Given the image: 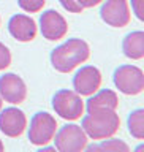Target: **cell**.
<instances>
[{
	"mask_svg": "<svg viewBox=\"0 0 144 152\" xmlns=\"http://www.w3.org/2000/svg\"><path fill=\"white\" fill-rule=\"evenodd\" d=\"M90 57V48L81 38H70L51 52V64L60 73H70Z\"/></svg>",
	"mask_w": 144,
	"mask_h": 152,
	"instance_id": "obj_1",
	"label": "cell"
},
{
	"mask_svg": "<svg viewBox=\"0 0 144 152\" xmlns=\"http://www.w3.org/2000/svg\"><path fill=\"white\" fill-rule=\"evenodd\" d=\"M87 138L92 140H106L114 136L121 127V117L116 111H100L90 113L86 116L81 124Z\"/></svg>",
	"mask_w": 144,
	"mask_h": 152,
	"instance_id": "obj_2",
	"label": "cell"
},
{
	"mask_svg": "<svg viewBox=\"0 0 144 152\" xmlns=\"http://www.w3.org/2000/svg\"><path fill=\"white\" fill-rule=\"evenodd\" d=\"M52 108L65 121H78L84 113V102L78 92L62 89L52 97Z\"/></svg>",
	"mask_w": 144,
	"mask_h": 152,
	"instance_id": "obj_3",
	"label": "cell"
},
{
	"mask_svg": "<svg viewBox=\"0 0 144 152\" xmlns=\"http://www.w3.org/2000/svg\"><path fill=\"white\" fill-rule=\"evenodd\" d=\"M54 147L59 152H83L87 146V135L81 125L67 124L56 132L54 135Z\"/></svg>",
	"mask_w": 144,
	"mask_h": 152,
	"instance_id": "obj_4",
	"label": "cell"
},
{
	"mask_svg": "<svg viewBox=\"0 0 144 152\" xmlns=\"http://www.w3.org/2000/svg\"><path fill=\"white\" fill-rule=\"evenodd\" d=\"M57 132V121L49 113H37L30 121L29 141L33 146H46L52 141Z\"/></svg>",
	"mask_w": 144,
	"mask_h": 152,
	"instance_id": "obj_5",
	"label": "cell"
},
{
	"mask_svg": "<svg viewBox=\"0 0 144 152\" xmlns=\"http://www.w3.org/2000/svg\"><path fill=\"white\" fill-rule=\"evenodd\" d=\"M114 84L125 95H140L144 90V73L136 65H121L114 71Z\"/></svg>",
	"mask_w": 144,
	"mask_h": 152,
	"instance_id": "obj_6",
	"label": "cell"
},
{
	"mask_svg": "<svg viewBox=\"0 0 144 152\" xmlns=\"http://www.w3.org/2000/svg\"><path fill=\"white\" fill-rule=\"evenodd\" d=\"M100 16L108 26L117 28L128 26L132 19L127 0H105L103 7L100 10Z\"/></svg>",
	"mask_w": 144,
	"mask_h": 152,
	"instance_id": "obj_7",
	"label": "cell"
},
{
	"mask_svg": "<svg viewBox=\"0 0 144 152\" xmlns=\"http://www.w3.org/2000/svg\"><path fill=\"white\" fill-rule=\"evenodd\" d=\"M0 97L11 104H21L27 98V86L24 79L14 73L0 76Z\"/></svg>",
	"mask_w": 144,
	"mask_h": 152,
	"instance_id": "obj_8",
	"label": "cell"
},
{
	"mask_svg": "<svg viewBox=\"0 0 144 152\" xmlns=\"http://www.w3.org/2000/svg\"><path fill=\"white\" fill-rule=\"evenodd\" d=\"M102 86V73L97 66L86 65L73 78V87L75 92H78L81 97H90L94 95Z\"/></svg>",
	"mask_w": 144,
	"mask_h": 152,
	"instance_id": "obj_9",
	"label": "cell"
},
{
	"mask_svg": "<svg viewBox=\"0 0 144 152\" xmlns=\"http://www.w3.org/2000/svg\"><path fill=\"white\" fill-rule=\"evenodd\" d=\"M40 28L43 37L49 41L62 40L68 33V24H67L65 18L60 13H57L56 10H48L41 14Z\"/></svg>",
	"mask_w": 144,
	"mask_h": 152,
	"instance_id": "obj_10",
	"label": "cell"
},
{
	"mask_svg": "<svg viewBox=\"0 0 144 152\" xmlns=\"http://www.w3.org/2000/svg\"><path fill=\"white\" fill-rule=\"evenodd\" d=\"M27 127V117L18 108H5L0 113V132L10 138L21 136Z\"/></svg>",
	"mask_w": 144,
	"mask_h": 152,
	"instance_id": "obj_11",
	"label": "cell"
},
{
	"mask_svg": "<svg viewBox=\"0 0 144 152\" xmlns=\"http://www.w3.org/2000/svg\"><path fill=\"white\" fill-rule=\"evenodd\" d=\"M8 30L14 40L21 43H29L37 37V22L27 14H14L8 22Z\"/></svg>",
	"mask_w": 144,
	"mask_h": 152,
	"instance_id": "obj_12",
	"label": "cell"
},
{
	"mask_svg": "<svg viewBox=\"0 0 144 152\" xmlns=\"http://www.w3.org/2000/svg\"><path fill=\"white\" fill-rule=\"evenodd\" d=\"M119 108V97L117 94L111 89H103L97 92L86 103V109L87 113H100V111H116Z\"/></svg>",
	"mask_w": 144,
	"mask_h": 152,
	"instance_id": "obj_13",
	"label": "cell"
},
{
	"mask_svg": "<svg viewBox=\"0 0 144 152\" xmlns=\"http://www.w3.org/2000/svg\"><path fill=\"white\" fill-rule=\"evenodd\" d=\"M122 49L128 59L141 60L144 57V32L136 30L128 33L122 41Z\"/></svg>",
	"mask_w": 144,
	"mask_h": 152,
	"instance_id": "obj_14",
	"label": "cell"
},
{
	"mask_svg": "<svg viewBox=\"0 0 144 152\" xmlns=\"http://www.w3.org/2000/svg\"><path fill=\"white\" fill-rule=\"evenodd\" d=\"M128 132L136 140L144 138V109H135L128 116Z\"/></svg>",
	"mask_w": 144,
	"mask_h": 152,
	"instance_id": "obj_15",
	"label": "cell"
},
{
	"mask_svg": "<svg viewBox=\"0 0 144 152\" xmlns=\"http://www.w3.org/2000/svg\"><path fill=\"white\" fill-rule=\"evenodd\" d=\"M87 151H113V152H128L130 147H128L127 142H124L121 140H102L100 144H92V146H86Z\"/></svg>",
	"mask_w": 144,
	"mask_h": 152,
	"instance_id": "obj_16",
	"label": "cell"
},
{
	"mask_svg": "<svg viewBox=\"0 0 144 152\" xmlns=\"http://www.w3.org/2000/svg\"><path fill=\"white\" fill-rule=\"evenodd\" d=\"M46 0H18V5L26 13H38L45 7Z\"/></svg>",
	"mask_w": 144,
	"mask_h": 152,
	"instance_id": "obj_17",
	"label": "cell"
},
{
	"mask_svg": "<svg viewBox=\"0 0 144 152\" xmlns=\"http://www.w3.org/2000/svg\"><path fill=\"white\" fill-rule=\"evenodd\" d=\"M10 65H11V52H10V49L2 41H0V71L8 68Z\"/></svg>",
	"mask_w": 144,
	"mask_h": 152,
	"instance_id": "obj_18",
	"label": "cell"
},
{
	"mask_svg": "<svg viewBox=\"0 0 144 152\" xmlns=\"http://www.w3.org/2000/svg\"><path fill=\"white\" fill-rule=\"evenodd\" d=\"M59 2H60V5H62V7H64L68 13H76V14H78V13H83V10H84V8L78 3V0H59Z\"/></svg>",
	"mask_w": 144,
	"mask_h": 152,
	"instance_id": "obj_19",
	"label": "cell"
},
{
	"mask_svg": "<svg viewBox=\"0 0 144 152\" xmlns=\"http://www.w3.org/2000/svg\"><path fill=\"white\" fill-rule=\"evenodd\" d=\"M143 5H144V0H132V10H133V13H135V16L140 19V21H144V8H143Z\"/></svg>",
	"mask_w": 144,
	"mask_h": 152,
	"instance_id": "obj_20",
	"label": "cell"
},
{
	"mask_svg": "<svg viewBox=\"0 0 144 152\" xmlns=\"http://www.w3.org/2000/svg\"><path fill=\"white\" fill-rule=\"evenodd\" d=\"M102 2L103 0H78V3L83 8H94V7H97V5H100Z\"/></svg>",
	"mask_w": 144,
	"mask_h": 152,
	"instance_id": "obj_21",
	"label": "cell"
},
{
	"mask_svg": "<svg viewBox=\"0 0 144 152\" xmlns=\"http://www.w3.org/2000/svg\"><path fill=\"white\" fill-rule=\"evenodd\" d=\"M5 151V146H3V142H2V140H0V152H3Z\"/></svg>",
	"mask_w": 144,
	"mask_h": 152,
	"instance_id": "obj_22",
	"label": "cell"
},
{
	"mask_svg": "<svg viewBox=\"0 0 144 152\" xmlns=\"http://www.w3.org/2000/svg\"><path fill=\"white\" fill-rule=\"evenodd\" d=\"M2 104H3V100H2V97H0V111H2Z\"/></svg>",
	"mask_w": 144,
	"mask_h": 152,
	"instance_id": "obj_23",
	"label": "cell"
}]
</instances>
